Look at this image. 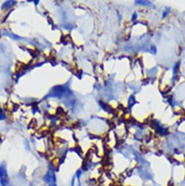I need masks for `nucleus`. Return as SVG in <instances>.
Listing matches in <instances>:
<instances>
[{"mask_svg": "<svg viewBox=\"0 0 185 186\" xmlns=\"http://www.w3.org/2000/svg\"><path fill=\"white\" fill-rule=\"evenodd\" d=\"M7 183V175L5 166L0 167V183L2 186H6Z\"/></svg>", "mask_w": 185, "mask_h": 186, "instance_id": "1", "label": "nucleus"}]
</instances>
